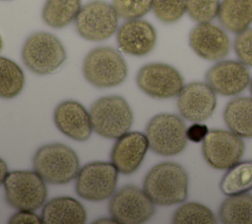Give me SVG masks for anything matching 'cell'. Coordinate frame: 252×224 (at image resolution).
I'll use <instances>...</instances> for the list:
<instances>
[{"instance_id": "obj_1", "label": "cell", "mask_w": 252, "mask_h": 224, "mask_svg": "<svg viewBox=\"0 0 252 224\" xmlns=\"http://www.w3.org/2000/svg\"><path fill=\"white\" fill-rule=\"evenodd\" d=\"M189 177L185 169L173 162L154 166L146 175L143 189L155 204L173 205L183 202L188 195Z\"/></svg>"}, {"instance_id": "obj_2", "label": "cell", "mask_w": 252, "mask_h": 224, "mask_svg": "<svg viewBox=\"0 0 252 224\" xmlns=\"http://www.w3.org/2000/svg\"><path fill=\"white\" fill-rule=\"evenodd\" d=\"M34 171L52 185H65L75 180L80 171L77 153L62 143H50L39 147L32 159Z\"/></svg>"}, {"instance_id": "obj_3", "label": "cell", "mask_w": 252, "mask_h": 224, "mask_svg": "<svg viewBox=\"0 0 252 224\" xmlns=\"http://www.w3.org/2000/svg\"><path fill=\"white\" fill-rule=\"evenodd\" d=\"M93 130L108 139H117L128 132L133 123V112L127 101L117 95L99 98L90 109Z\"/></svg>"}, {"instance_id": "obj_4", "label": "cell", "mask_w": 252, "mask_h": 224, "mask_svg": "<svg viewBox=\"0 0 252 224\" xmlns=\"http://www.w3.org/2000/svg\"><path fill=\"white\" fill-rule=\"evenodd\" d=\"M66 50L54 35L46 32L32 34L22 48V59L26 67L38 75L55 72L66 60Z\"/></svg>"}, {"instance_id": "obj_5", "label": "cell", "mask_w": 252, "mask_h": 224, "mask_svg": "<svg viewBox=\"0 0 252 224\" xmlns=\"http://www.w3.org/2000/svg\"><path fill=\"white\" fill-rule=\"evenodd\" d=\"M127 73L125 59L111 46H98L92 49L83 62L85 78L97 88L118 86L124 82Z\"/></svg>"}, {"instance_id": "obj_6", "label": "cell", "mask_w": 252, "mask_h": 224, "mask_svg": "<svg viewBox=\"0 0 252 224\" xmlns=\"http://www.w3.org/2000/svg\"><path fill=\"white\" fill-rule=\"evenodd\" d=\"M3 185L7 203L18 210L34 211L47 197L45 181L35 171L8 172Z\"/></svg>"}, {"instance_id": "obj_7", "label": "cell", "mask_w": 252, "mask_h": 224, "mask_svg": "<svg viewBox=\"0 0 252 224\" xmlns=\"http://www.w3.org/2000/svg\"><path fill=\"white\" fill-rule=\"evenodd\" d=\"M187 127L184 121L171 113H159L150 119L146 126L149 148L160 156L179 154L187 143Z\"/></svg>"}, {"instance_id": "obj_8", "label": "cell", "mask_w": 252, "mask_h": 224, "mask_svg": "<svg viewBox=\"0 0 252 224\" xmlns=\"http://www.w3.org/2000/svg\"><path fill=\"white\" fill-rule=\"evenodd\" d=\"M118 19L112 4L103 0H92L82 6L75 19V27L83 38L101 41L117 31Z\"/></svg>"}, {"instance_id": "obj_9", "label": "cell", "mask_w": 252, "mask_h": 224, "mask_svg": "<svg viewBox=\"0 0 252 224\" xmlns=\"http://www.w3.org/2000/svg\"><path fill=\"white\" fill-rule=\"evenodd\" d=\"M108 210L119 224H140L155 213V203L144 189L127 185L111 195Z\"/></svg>"}, {"instance_id": "obj_10", "label": "cell", "mask_w": 252, "mask_h": 224, "mask_svg": "<svg viewBox=\"0 0 252 224\" xmlns=\"http://www.w3.org/2000/svg\"><path fill=\"white\" fill-rule=\"evenodd\" d=\"M118 173L112 163H88L80 169L76 178V192L86 200H104L114 193Z\"/></svg>"}, {"instance_id": "obj_11", "label": "cell", "mask_w": 252, "mask_h": 224, "mask_svg": "<svg viewBox=\"0 0 252 224\" xmlns=\"http://www.w3.org/2000/svg\"><path fill=\"white\" fill-rule=\"evenodd\" d=\"M138 87L148 96L156 99H169L177 96L183 88L181 74L165 63H149L137 74Z\"/></svg>"}, {"instance_id": "obj_12", "label": "cell", "mask_w": 252, "mask_h": 224, "mask_svg": "<svg viewBox=\"0 0 252 224\" xmlns=\"http://www.w3.org/2000/svg\"><path fill=\"white\" fill-rule=\"evenodd\" d=\"M244 148L241 137L231 131L220 129L209 131L202 144L205 160L218 170H227L238 163Z\"/></svg>"}, {"instance_id": "obj_13", "label": "cell", "mask_w": 252, "mask_h": 224, "mask_svg": "<svg viewBox=\"0 0 252 224\" xmlns=\"http://www.w3.org/2000/svg\"><path fill=\"white\" fill-rule=\"evenodd\" d=\"M216 106V92L207 83H189L183 86L177 95V107L180 114L193 122L208 119L213 114Z\"/></svg>"}, {"instance_id": "obj_14", "label": "cell", "mask_w": 252, "mask_h": 224, "mask_svg": "<svg viewBox=\"0 0 252 224\" xmlns=\"http://www.w3.org/2000/svg\"><path fill=\"white\" fill-rule=\"evenodd\" d=\"M207 84L223 96H234L250 83L249 71L240 61L223 60L213 65L206 73Z\"/></svg>"}, {"instance_id": "obj_15", "label": "cell", "mask_w": 252, "mask_h": 224, "mask_svg": "<svg viewBox=\"0 0 252 224\" xmlns=\"http://www.w3.org/2000/svg\"><path fill=\"white\" fill-rule=\"evenodd\" d=\"M189 45L201 58L219 61L229 53L230 40L225 32L218 26L202 23L191 30Z\"/></svg>"}, {"instance_id": "obj_16", "label": "cell", "mask_w": 252, "mask_h": 224, "mask_svg": "<svg viewBox=\"0 0 252 224\" xmlns=\"http://www.w3.org/2000/svg\"><path fill=\"white\" fill-rule=\"evenodd\" d=\"M149 141L140 131H128L117 138L110 153V160L117 171L130 175L138 170L147 151Z\"/></svg>"}, {"instance_id": "obj_17", "label": "cell", "mask_w": 252, "mask_h": 224, "mask_svg": "<svg viewBox=\"0 0 252 224\" xmlns=\"http://www.w3.org/2000/svg\"><path fill=\"white\" fill-rule=\"evenodd\" d=\"M117 44L124 53L133 56L149 54L157 42V32L147 21L127 20L117 30Z\"/></svg>"}, {"instance_id": "obj_18", "label": "cell", "mask_w": 252, "mask_h": 224, "mask_svg": "<svg viewBox=\"0 0 252 224\" xmlns=\"http://www.w3.org/2000/svg\"><path fill=\"white\" fill-rule=\"evenodd\" d=\"M53 119L56 127L66 136L77 140H88L93 132L90 112L77 101L61 102L54 110Z\"/></svg>"}, {"instance_id": "obj_19", "label": "cell", "mask_w": 252, "mask_h": 224, "mask_svg": "<svg viewBox=\"0 0 252 224\" xmlns=\"http://www.w3.org/2000/svg\"><path fill=\"white\" fill-rule=\"evenodd\" d=\"M40 217L45 224H83L87 220V212L77 199L58 196L43 205Z\"/></svg>"}, {"instance_id": "obj_20", "label": "cell", "mask_w": 252, "mask_h": 224, "mask_svg": "<svg viewBox=\"0 0 252 224\" xmlns=\"http://www.w3.org/2000/svg\"><path fill=\"white\" fill-rule=\"evenodd\" d=\"M219 22L228 32L238 34L252 23V0H222Z\"/></svg>"}, {"instance_id": "obj_21", "label": "cell", "mask_w": 252, "mask_h": 224, "mask_svg": "<svg viewBox=\"0 0 252 224\" xmlns=\"http://www.w3.org/2000/svg\"><path fill=\"white\" fill-rule=\"evenodd\" d=\"M224 121L231 132L239 137H252V98L237 97L226 105Z\"/></svg>"}, {"instance_id": "obj_22", "label": "cell", "mask_w": 252, "mask_h": 224, "mask_svg": "<svg viewBox=\"0 0 252 224\" xmlns=\"http://www.w3.org/2000/svg\"><path fill=\"white\" fill-rule=\"evenodd\" d=\"M81 8L82 0H46L41 18L47 26L61 29L75 21Z\"/></svg>"}, {"instance_id": "obj_23", "label": "cell", "mask_w": 252, "mask_h": 224, "mask_svg": "<svg viewBox=\"0 0 252 224\" xmlns=\"http://www.w3.org/2000/svg\"><path fill=\"white\" fill-rule=\"evenodd\" d=\"M219 216L225 224H252V195H227L220 206Z\"/></svg>"}, {"instance_id": "obj_24", "label": "cell", "mask_w": 252, "mask_h": 224, "mask_svg": "<svg viewBox=\"0 0 252 224\" xmlns=\"http://www.w3.org/2000/svg\"><path fill=\"white\" fill-rule=\"evenodd\" d=\"M220 190L225 195L245 193L252 189V161L238 162L227 169L220 181Z\"/></svg>"}, {"instance_id": "obj_25", "label": "cell", "mask_w": 252, "mask_h": 224, "mask_svg": "<svg viewBox=\"0 0 252 224\" xmlns=\"http://www.w3.org/2000/svg\"><path fill=\"white\" fill-rule=\"evenodd\" d=\"M25 74L13 60L0 56V98L13 99L23 90Z\"/></svg>"}, {"instance_id": "obj_26", "label": "cell", "mask_w": 252, "mask_h": 224, "mask_svg": "<svg viewBox=\"0 0 252 224\" xmlns=\"http://www.w3.org/2000/svg\"><path fill=\"white\" fill-rule=\"evenodd\" d=\"M171 222L174 224H215L217 219L207 206L197 202H188L175 210Z\"/></svg>"}, {"instance_id": "obj_27", "label": "cell", "mask_w": 252, "mask_h": 224, "mask_svg": "<svg viewBox=\"0 0 252 224\" xmlns=\"http://www.w3.org/2000/svg\"><path fill=\"white\" fill-rule=\"evenodd\" d=\"M152 10L156 17L165 24H172L187 11L186 0H153Z\"/></svg>"}, {"instance_id": "obj_28", "label": "cell", "mask_w": 252, "mask_h": 224, "mask_svg": "<svg viewBox=\"0 0 252 224\" xmlns=\"http://www.w3.org/2000/svg\"><path fill=\"white\" fill-rule=\"evenodd\" d=\"M187 13L189 17L199 23H210L218 17L220 2V0H186Z\"/></svg>"}, {"instance_id": "obj_29", "label": "cell", "mask_w": 252, "mask_h": 224, "mask_svg": "<svg viewBox=\"0 0 252 224\" xmlns=\"http://www.w3.org/2000/svg\"><path fill=\"white\" fill-rule=\"evenodd\" d=\"M153 0H112L117 15L125 20L140 19L150 12Z\"/></svg>"}, {"instance_id": "obj_30", "label": "cell", "mask_w": 252, "mask_h": 224, "mask_svg": "<svg viewBox=\"0 0 252 224\" xmlns=\"http://www.w3.org/2000/svg\"><path fill=\"white\" fill-rule=\"evenodd\" d=\"M234 51L241 63L252 67V28L236 34Z\"/></svg>"}, {"instance_id": "obj_31", "label": "cell", "mask_w": 252, "mask_h": 224, "mask_svg": "<svg viewBox=\"0 0 252 224\" xmlns=\"http://www.w3.org/2000/svg\"><path fill=\"white\" fill-rule=\"evenodd\" d=\"M9 223L11 224H41L42 219L37 214H35L32 210L21 209L11 216Z\"/></svg>"}, {"instance_id": "obj_32", "label": "cell", "mask_w": 252, "mask_h": 224, "mask_svg": "<svg viewBox=\"0 0 252 224\" xmlns=\"http://www.w3.org/2000/svg\"><path fill=\"white\" fill-rule=\"evenodd\" d=\"M209 132L208 127L205 124L194 123L187 128V138L192 142H201L205 139Z\"/></svg>"}, {"instance_id": "obj_33", "label": "cell", "mask_w": 252, "mask_h": 224, "mask_svg": "<svg viewBox=\"0 0 252 224\" xmlns=\"http://www.w3.org/2000/svg\"><path fill=\"white\" fill-rule=\"evenodd\" d=\"M8 174V167L6 162L0 158V186L4 183V180Z\"/></svg>"}, {"instance_id": "obj_34", "label": "cell", "mask_w": 252, "mask_h": 224, "mask_svg": "<svg viewBox=\"0 0 252 224\" xmlns=\"http://www.w3.org/2000/svg\"><path fill=\"white\" fill-rule=\"evenodd\" d=\"M94 223H116V221L111 217V218H101V219H98V220L94 221Z\"/></svg>"}, {"instance_id": "obj_35", "label": "cell", "mask_w": 252, "mask_h": 224, "mask_svg": "<svg viewBox=\"0 0 252 224\" xmlns=\"http://www.w3.org/2000/svg\"><path fill=\"white\" fill-rule=\"evenodd\" d=\"M2 47H3V40H2V37H1V36H0V51H1Z\"/></svg>"}, {"instance_id": "obj_36", "label": "cell", "mask_w": 252, "mask_h": 224, "mask_svg": "<svg viewBox=\"0 0 252 224\" xmlns=\"http://www.w3.org/2000/svg\"><path fill=\"white\" fill-rule=\"evenodd\" d=\"M249 86H250V93H251V95H252V80L250 81V85H249Z\"/></svg>"}]
</instances>
